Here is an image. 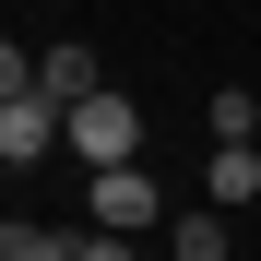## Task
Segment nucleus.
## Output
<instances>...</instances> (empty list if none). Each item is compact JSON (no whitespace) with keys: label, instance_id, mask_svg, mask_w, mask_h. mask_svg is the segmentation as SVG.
Returning a JSON list of instances; mask_svg holds the SVG:
<instances>
[{"label":"nucleus","instance_id":"nucleus-8","mask_svg":"<svg viewBox=\"0 0 261 261\" xmlns=\"http://www.w3.org/2000/svg\"><path fill=\"white\" fill-rule=\"evenodd\" d=\"M71 261H130V238H119V226H83V238H71Z\"/></svg>","mask_w":261,"mask_h":261},{"label":"nucleus","instance_id":"nucleus-2","mask_svg":"<svg viewBox=\"0 0 261 261\" xmlns=\"http://www.w3.org/2000/svg\"><path fill=\"white\" fill-rule=\"evenodd\" d=\"M48 143H71V107L48 95V83H36V95H0V166H12V178H24Z\"/></svg>","mask_w":261,"mask_h":261},{"label":"nucleus","instance_id":"nucleus-3","mask_svg":"<svg viewBox=\"0 0 261 261\" xmlns=\"http://www.w3.org/2000/svg\"><path fill=\"white\" fill-rule=\"evenodd\" d=\"M83 202H95V226H119V238H143L154 214H166V190L143 178V166H95V190H83Z\"/></svg>","mask_w":261,"mask_h":261},{"label":"nucleus","instance_id":"nucleus-6","mask_svg":"<svg viewBox=\"0 0 261 261\" xmlns=\"http://www.w3.org/2000/svg\"><path fill=\"white\" fill-rule=\"evenodd\" d=\"M261 190V143H214V202H249Z\"/></svg>","mask_w":261,"mask_h":261},{"label":"nucleus","instance_id":"nucleus-1","mask_svg":"<svg viewBox=\"0 0 261 261\" xmlns=\"http://www.w3.org/2000/svg\"><path fill=\"white\" fill-rule=\"evenodd\" d=\"M71 154L83 166H143V107L130 95H83L71 107Z\"/></svg>","mask_w":261,"mask_h":261},{"label":"nucleus","instance_id":"nucleus-7","mask_svg":"<svg viewBox=\"0 0 261 261\" xmlns=\"http://www.w3.org/2000/svg\"><path fill=\"white\" fill-rule=\"evenodd\" d=\"M0 261H71V238L36 226V214H12V226H0Z\"/></svg>","mask_w":261,"mask_h":261},{"label":"nucleus","instance_id":"nucleus-4","mask_svg":"<svg viewBox=\"0 0 261 261\" xmlns=\"http://www.w3.org/2000/svg\"><path fill=\"white\" fill-rule=\"evenodd\" d=\"M166 261H226V202H190V214H166Z\"/></svg>","mask_w":261,"mask_h":261},{"label":"nucleus","instance_id":"nucleus-5","mask_svg":"<svg viewBox=\"0 0 261 261\" xmlns=\"http://www.w3.org/2000/svg\"><path fill=\"white\" fill-rule=\"evenodd\" d=\"M36 83H48L60 107H83V95H107V71H95V48H48V60H36Z\"/></svg>","mask_w":261,"mask_h":261}]
</instances>
